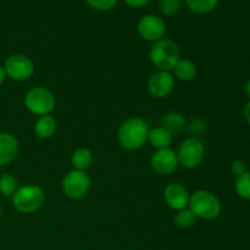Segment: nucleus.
Returning <instances> with one entry per match:
<instances>
[{
  "label": "nucleus",
  "mask_w": 250,
  "mask_h": 250,
  "mask_svg": "<svg viewBox=\"0 0 250 250\" xmlns=\"http://www.w3.org/2000/svg\"><path fill=\"white\" fill-rule=\"evenodd\" d=\"M24 106L31 114L37 116L49 115L56 106L55 95L45 87L31 88L24 95Z\"/></svg>",
  "instance_id": "5"
},
{
  "label": "nucleus",
  "mask_w": 250,
  "mask_h": 250,
  "mask_svg": "<svg viewBox=\"0 0 250 250\" xmlns=\"http://www.w3.org/2000/svg\"><path fill=\"white\" fill-rule=\"evenodd\" d=\"M6 72H5V68L4 66H0V84H1L2 82L5 81V78H6Z\"/></svg>",
  "instance_id": "29"
},
{
  "label": "nucleus",
  "mask_w": 250,
  "mask_h": 250,
  "mask_svg": "<svg viewBox=\"0 0 250 250\" xmlns=\"http://www.w3.org/2000/svg\"><path fill=\"white\" fill-rule=\"evenodd\" d=\"M137 31L144 41L154 43L164 38L166 33V24L161 17L155 15H146L141 17L137 23Z\"/></svg>",
  "instance_id": "9"
},
{
  "label": "nucleus",
  "mask_w": 250,
  "mask_h": 250,
  "mask_svg": "<svg viewBox=\"0 0 250 250\" xmlns=\"http://www.w3.org/2000/svg\"><path fill=\"white\" fill-rule=\"evenodd\" d=\"M176 153H177L180 165L186 168H195L204 160L205 148L199 138L190 137L181 143Z\"/></svg>",
  "instance_id": "7"
},
{
  "label": "nucleus",
  "mask_w": 250,
  "mask_h": 250,
  "mask_svg": "<svg viewBox=\"0 0 250 250\" xmlns=\"http://www.w3.org/2000/svg\"><path fill=\"white\" fill-rule=\"evenodd\" d=\"M19 189L17 178L11 173H4L0 176V194L4 197H12Z\"/></svg>",
  "instance_id": "20"
},
{
  "label": "nucleus",
  "mask_w": 250,
  "mask_h": 250,
  "mask_svg": "<svg viewBox=\"0 0 250 250\" xmlns=\"http://www.w3.org/2000/svg\"><path fill=\"white\" fill-rule=\"evenodd\" d=\"M181 9L180 0H160L159 2V10L161 14L166 16H172L176 15Z\"/></svg>",
  "instance_id": "23"
},
{
  "label": "nucleus",
  "mask_w": 250,
  "mask_h": 250,
  "mask_svg": "<svg viewBox=\"0 0 250 250\" xmlns=\"http://www.w3.org/2000/svg\"><path fill=\"white\" fill-rule=\"evenodd\" d=\"M161 126L172 134H177L187 127V121H186L185 116L180 112H168L167 115L164 116Z\"/></svg>",
  "instance_id": "18"
},
{
  "label": "nucleus",
  "mask_w": 250,
  "mask_h": 250,
  "mask_svg": "<svg viewBox=\"0 0 250 250\" xmlns=\"http://www.w3.org/2000/svg\"><path fill=\"white\" fill-rule=\"evenodd\" d=\"M172 138L173 134L168 132L166 128H164L163 126L149 129L148 142L154 148H156V150L170 148L171 143H172Z\"/></svg>",
  "instance_id": "14"
},
{
  "label": "nucleus",
  "mask_w": 250,
  "mask_h": 250,
  "mask_svg": "<svg viewBox=\"0 0 250 250\" xmlns=\"http://www.w3.org/2000/svg\"><path fill=\"white\" fill-rule=\"evenodd\" d=\"M56 132V120L54 116L44 115L41 116L34 124V133L41 139H49L54 136Z\"/></svg>",
  "instance_id": "15"
},
{
  "label": "nucleus",
  "mask_w": 250,
  "mask_h": 250,
  "mask_svg": "<svg viewBox=\"0 0 250 250\" xmlns=\"http://www.w3.org/2000/svg\"><path fill=\"white\" fill-rule=\"evenodd\" d=\"M92 9L99 10V11H107L111 10L119 0H84Z\"/></svg>",
  "instance_id": "25"
},
{
  "label": "nucleus",
  "mask_w": 250,
  "mask_h": 250,
  "mask_svg": "<svg viewBox=\"0 0 250 250\" xmlns=\"http://www.w3.org/2000/svg\"><path fill=\"white\" fill-rule=\"evenodd\" d=\"M195 219L197 217L194 216V214L188 208H186V209L178 210L173 220H175V224L180 229H189V227H192L194 225Z\"/></svg>",
  "instance_id": "22"
},
{
  "label": "nucleus",
  "mask_w": 250,
  "mask_h": 250,
  "mask_svg": "<svg viewBox=\"0 0 250 250\" xmlns=\"http://www.w3.org/2000/svg\"><path fill=\"white\" fill-rule=\"evenodd\" d=\"M244 93H246V95L249 98V100H250V80L247 81L246 85H244Z\"/></svg>",
  "instance_id": "30"
},
{
  "label": "nucleus",
  "mask_w": 250,
  "mask_h": 250,
  "mask_svg": "<svg viewBox=\"0 0 250 250\" xmlns=\"http://www.w3.org/2000/svg\"><path fill=\"white\" fill-rule=\"evenodd\" d=\"M188 209L195 217L203 220H215L222 211V204L214 193L205 189H199L189 198Z\"/></svg>",
  "instance_id": "3"
},
{
  "label": "nucleus",
  "mask_w": 250,
  "mask_h": 250,
  "mask_svg": "<svg viewBox=\"0 0 250 250\" xmlns=\"http://www.w3.org/2000/svg\"><path fill=\"white\" fill-rule=\"evenodd\" d=\"M1 217H2V209L1 207H0V220H1Z\"/></svg>",
  "instance_id": "31"
},
{
  "label": "nucleus",
  "mask_w": 250,
  "mask_h": 250,
  "mask_svg": "<svg viewBox=\"0 0 250 250\" xmlns=\"http://www.w3.org/2000/svg\"><path fill=\"white\" fill-rule=\"evenodd\" d=\"M189 198L190 194L187 188L177 182L167 185L165 187V190H164V200H165L168 208L176 210V211L188 208Z\"/></svg>",
  "instance_id": "12"
},
{
  "label": "nucleus",
  "mask_w": 250,
  "mask_h": 250,
  "mask_svg": "<svg viewBox=\"0 0 250 250\" xmlns=\"http://www.w3.org/2000/svg\"><path fill=\"white\" fill-rule=\"evenodd\" d=\"M19 153V141L7 132H0V166H5L15 160Z\"/></svg>",
  "instance_id": "13"
},
{
  "label": "nucleus",
  "mask_w": 250,
  "mask_h": 250,
  "mask_svg": "<svg viewBox=\"0 0 250 250\" xmlns=\"http://www.w3.org/2000/svg\"><path fill=\"white\" fill-rule=\"evenodd\" d=\"M128 6L134 7V9H141L144 7L149 2V0H124Z\"/></svg>",
  "instance_id": "27"
},
{
  "label": "nucleus",
  "mask_w": 250,
  "mask_h": 250,
  "mask_svg": "<svg viewBox=\"0 0 250 250\" xmlns=\"http://www.w3.org/2000/svg\"><path fill=\"white\" fill-rule=\"evenodd\" d=\"M175 77L171 72L167 71H156L149 77L146 88L151 97L163 99L167 97L175 89Z\"/></svg>",
  "instance_id": "10"
},
{
  "label": "nucleus",
  "mask_w": 250,
  "mask_h": 250,
  "mask_svg": "<svg viewBox=\"0 0 250 250\" xmlns=\"http://www.w3.org/2000/svg\"><path fill=\"white\" fill-rule=\"evenodd\" d=\"M180 46L172 39L163 38L154 42L149 50V60L159 71L171 72L180 60Z\"/></svg>",
  "instance_id": "2"
},
{
  "label": "nucleus",
  "mask_w": 250,
  "mask_h": 250,
  "mask_svg": "<svg viewBox=\"0 0 250 250\" xmlns=\"http://www.w3.org/2000/svg\"><path fill=\"white\" fill-rule=\"evenodd\" d=\"M219 4V0H186V5L189 11L198 15L211 12Z\"/></svg>",
  "instance_id": "19"
},
{
  "label": "nucleus",
  "mask_w": 250,
  "mask_h": 250,
  "mask_svg": "<svg viewBox=\"0 0 250 250\" xmlns=\"http://www.w3.org/2000/svg\"><path fill=\"white\" fill-rule=\"evenodd\" d=\"M93 153L88 148H77L71 155V165L73 166V170L84 171L92 166Z\"/></svg>",
  "instance_id": "17"
},
{
  "label": "nucleus",
  "mask_w": 250,
  "mask_h": 250,
  "mask_svg": "<svg viewBox=\"0 0 250 250\" xmlns=\"http://www.w3.org/2000/svg\"><path fill=\"white\" fill-rule=\"evenodd\" d=\"M187 127L189 128V132L193 136L197 138L198 136H202L207 131V122L202 119V117H195L190 121L189 125H187Z\"/></svg>",
  "instance_id": "24"
},
{
  "label": "nucleus",
  "mask_w": 250,
  "mask_h": 250,
  "mask_svg": "<svg viewBox=\"0 0 250 250\" xmlns=\"http://www.w3.org/2000/svg\"><path fill=\"white\" fill-rule=\"evenodd\" d=\"M149 126L141 117H128L119 127L117 138L126 150H138L148 142Z\"/></svg>",
  "instance_id": "1"
},
{
  "label": "nucleus",
  "mask_w": 250,
  "mask_h": 250,
  "mask_svg": "<svg viewBox=\"0 0 250 250\" xmlns=\"http://www.w3.org/2000/svg\"><path fill=\"white\" fill-rule=\"evenodd\" d=\"M92 181L84 171L72 170L65 175L61 182L63 194L72 200H78L84 198L90 189Z\"/></svg>",
  "instance_id": "6"
},
{
  "label": "nucleus",
  "mask_w": 250,
  "mask_h": 250,
  "mask_svg": "<svg viewBox=\"0 0 250 250\" xmlns=\"http://www.w3.org/2000/svg\"><path fill=\"white\" fill-rule=\"evenodd\" d=\"M4 68L7 77L16 82L29 80L34 73L33 61L23 54H14L9 56L4 63Z\"/></svg>",
  "instance_id": "8"
},
{
  "label": "nucleus",
  "mask_w": 250,
  "mask_h": 250,
  "mask_svg": "<svg viewBox=\"0 0 250 250\" xmlns=\"http://www.w3.org/2000/svg\"><path fill=\"white\" fill-rule=\"evenodd\" d=\"M153 170L159 175H171L180 166L177 153L171 148L159 149L153 154L150 159Z\"/></svg>",
  "instance_id": "11"
},
{
  "label": "nucleus",
  "mask_w": 250,
  "mask_h": 250,
  "mask_svg": "<svg viewBox=\"0 0 250 250\" xmlns=\"http://www.w3.org/2000/svg\"><path fill=\"white\" fill-rule=\"evenodd\" d=\"M234 189L237 194L246 200H250V172L247 171L242 176L237 177L234 182Z\"/></svg>",
  "instance_id": "21"
},
{
  "label": "nucleus",
  "mask_w": 250,
  "mask_h": 250,
  "mask_svg": "<svg viewBox=\"0 0 250 250\" xmlns=\"http://www.w3.org/2000/svg\"><path fill=\"white\" fill-rule=\"evenodd\" d=\"M243 116L244 120L247 121V124L250 126V100L244 105V109H243Z\"/></svg>",
  "instance_id": "28"
},
{
  "label": "nucleus",
  "mask_w": 250,
  "mask_h": 250,
  "mask_svg": "<svg viewBox=\"0 0 250 250\" xmlns=\"http://www.w3.org/2000/svg\"><path fill=\"white\" fill-rule=\"evenodd\" d=\"M12 205L21 214H32L43 207L45 203V193L37 185H27L20 187L11 197Z\"/></svg>",
  "instance_id": "4"
},
{
  "label": "nucleus",
  "mask_w": 250,
  "mask_h": 250,
  "mask_svg": "<svg viewBox=\"0 0 250 250\" xmlns=\"http://www.w3.org/2000/svg\"><path fill=\"white\" fill-rule=\"evenodd\" d=\"M231 171H232V173L236 176V177H239V176H242L243 173L247 172L246 163H244V161H242V160L232 161Z\"/></svg>",
  "instance_id": "26"
},
{
  "label": "nucleus",
  "mask_w": 250,
  "mask_h": 250,
  "mask_svg": "<svg viewBox=\"0 0 250 250\" xmlns=\"http://www.w3.org/2000/svg\"><path fill=\"white\" fill-rule=\"evenodd\" d=\"M172 71L175 77L177 80L183 81V82L193 81L197 76V66L193 61L188 60V59H180Z\"/></svg>",
  "instance_id": "16"
}]
</instances>
